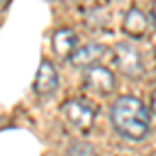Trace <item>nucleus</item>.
<instances>
[{"label":"nucleus","mask_w":156,"mask_h":156,"mask_svg":"<svg viewBox=\"0 0 156 156\" xmlns=\"http://www.w3.org/2000/svg\"><path fill=\"white\" fill-rule=\"evenodd\" d=\"M83 85L98 96H110L117 87V81H115V75H112L110 69L98 65V67H92V69L85 71Z\"/></svg>","instance_id":"4"},{"label":"nucleus","mask_w":156,"mask_h":156,"mask_svg":"<svg viewBox=\"0 0 156 156\" xmlns=\"http://www.w3.org/2000/svg\"><path fill=\"white\" fill-rule=\"evenodd\" d=\"M69 156H98L96 148L92 144H87V142H73L69 144Z\"/></svg>","instance_id":"9"},{"label":"nucleus","mask_w":156,"mask_h":156,"mask_svg":"<svg viewBox=\"0 0 156 156\" xmlns=\"http://www.w3.org/2000/svg\"><path fill=\"white\" fill-rule=\"evenodd\" d=\"M115 62L119 71L129 79H140L144 75V58L140 50L129 42H119L115 46Z\"/></svg>","instance_id":"3"},{"label":"nucleus","mask_w":156,"mask_h":156,"mask_svg":"<svg viewBox=\"0 0 156 156\" xmlns=\"http://www.w3.org/2000/svg\"><path fill=\"white\" fill-rule=\"evenodd\" d=\"M150 110L156 115V90H152V94H150Z\"/></svg>","instance_id":"10"},{"label":"nucleus","mask_w":156,"mask_h":156,"mask_svg":"<svg viewBox=\"0 0 156 156\" xmlns=\"http://www.w3.org/2000/svg\"><path fill=\"white\" fill-rule=\"evenodd\" d=\"M77 44H79V37L71 27H60L52 36V48L56 52V56L62 60H69L75 54V50L79 48Z\"/></svg>","instance_id":"7"},{"label":"nucleus","mask_w":156,"mask_h":156,"mask_svg":"<svg viewBox=\"0 0 156 156\" xmlns=\"http://www.w3.org/2000/svg\"><path fill=\"white\" fill-rule=\"evenodd\" d=\"M110 123L121 137L129 142H142L148 137L152 119L150 110L140 98L121 96L110 106Z\"/></svg>","instance_id":"1"},{"label":"nucleus","mask_w":156,"mask_h":156,"mask_svg":"<svg viewBox=\"0 0 156 156\" xmlns=\"http://www.w3.org/2000/svg\"><path fill=\"white\" fill-rule=\"evenodd\" d=\"M148 17H146L144 11H140L137 6H131L129 11L125 12V17H123V34L125 36H129L131 40H142L146 36V31H148Z\"/></svg>","instance_id":"8"},{"label":"nucleus","mask_w":156,"mask_h":156,"mask_svg":"<svg viewBox=\"0 0 156 156\" xmlns=\"http://www.w3.org/2000/svg\"><path fill=\"white\" fill-rule=\"evenodd\" d=\"M58 87V71L54 69V65L48 58L40 62V69L36 73V81H34V92L37 96H50L54 94Z\"/></svg>","instance_id":"6"},{"label":"nucleus","mask_w":156,"mask_h":156,"mask_svg":"<svg viewBox=\"0 0 156 156\" xmlns=\"http://www.w3.org/2000/svg\"><path fill=\"white\" fill-rule=\"evenodd\" d=\"M152 21H154V25H156V2L152 4Z\"/></svg>","instance_id":"11"},{"label":"nucleus","mask_w":156,"mask_h":156,"mask_svg":"<svg viewBox=\"0 0 156 156\" xmlns=\"http://www.w3.org/2000/svg\"><path fill=\"white\" fill-rule=\"evenodd\" d=\"M104 54H106V46H102L98 42H90V44H83L75 50V54L69 58V62L77 69L87 71L92 67H98V62L104 58Z\"/></svg>","instance_id":"5"},{"label":"nucleus","mask_w":156,"mask_h":156,"mask_svg":"<svg viewBox=\"0 0 156 156\" xmlns=\"http://www.w3.org/2000/svg\"><path fill=\"white\" fill-rule=\"evenodd\" d=\"M60 112H62L65 121L79 133H87L94 127V121H96V108L92 106L87 100H83V98L67 100L60 106Z\"/></svg>","instance_id":"2"}]
</instances>
